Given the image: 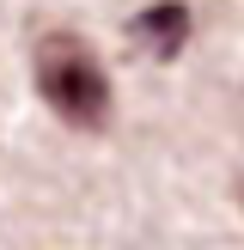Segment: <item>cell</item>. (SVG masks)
Here are the masks:
<instances>
[{
  "instance_id": "2",
  "label": "cell",
  "mask_w": 244,
  "mask_h": 250,
  "mask_svg": "<svg viewBox=\"0 0 244 250\" xmlns=\"http://www.w3.org/2000/svg\"><path fill=\"white\" fill-rule=\"evenodd\" d=\"M134 37H141L159 61H171L183 43H189V6H183V0H159V6L134 12Z\"/></svg>"
},
{
  "instance_id": "1",
  "label": "cell",
  "mask_w": 244,
  "mask_h": 250,
  "mask_svg": "<svg viewBox=\"0 0 244 250\" xmlns=\"http://www.w3.org/2000/svg\"><path fill=\"white\" fill-rule=\"evenodd\" d=\"M31 73H37L43 104L61 122H73V128H104L110 122V73H104V61H98V49L85 37H73V31L37 37Z\"/></svg>"
}]
</instances>
